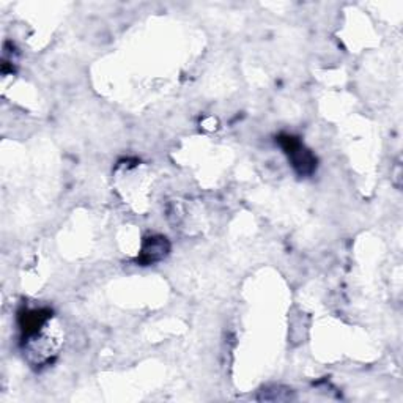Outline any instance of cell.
<instances>
[{
  "mask_svg": "<svg viewBox=\"0 0 403 403\" xmlns=\"http://www.w3.org/2000/svg\"><path fill=\"white\" fill-rule=\"evenodd\" d=\"M262 397H258L260 400H268V402H284V400H291L293 395H291V389L288 390H281V388H276L274 390H262Z\"/></svg>",
  "mask_w": 403,
  "mask_h": 403,
  "instance_id": "obj_3",
  "label": "cell"
},
{
  "mask_svg": "<svg viewBox=\"0 0 403 403\" xmlns=\"http://www.w3.org/2000/svg\"><path fill=\"white\" fill-rule=\"evenodd\" d=\"M167 254H169V243L164 237H152L145 241L144 247H142L140 262L145 265L156 263L163 260Z\"/></svg>",
  "mask_w": 403,
  "mask_h": 403,
  "instance_id": "obj_2",
  "label": "cell"
},
{
  "mask_svg": "<svg viewBox=\"0 0 403 403\" xmlns=\"http://www.w3.org/2000/svg\"><path fill=\"white\" fill-rule=\"evenodd\" d=\"M279 142H281V145L284 147L285 153L288 154V159L291 161V164H293L298 173H301V175H309V173H312L315 170L317 161H315L312 153L306 150L305 145H302L296 138H293V135H282Z\"/></svg>",
  "mask_w": 403,
  "mask_h": 403,
  "instance_id": "obj_1",
  "label": "cell"
}]
</instances>
